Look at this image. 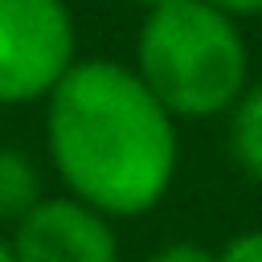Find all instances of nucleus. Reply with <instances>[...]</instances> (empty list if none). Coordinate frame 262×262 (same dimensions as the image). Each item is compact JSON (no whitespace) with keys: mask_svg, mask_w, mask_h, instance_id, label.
<instances>
[{"mask_svg":"<svg viewBox=\"0 0 262 262\" xmlns=\"http://www.w3.org/2000/svg\"><path fill=\"white\" fill-rule=\"evenodd\" d=\"M225 143H229L233 164L254 184H262V78L250 82L246 94L225 115Z\"/></svg>","mask_w":262,"mask_h":262,"instance_id":"obj_6","label":"nucleus"},{"mask_svg":"<svg viewBox=\"0 0 262 262\" xmlns=\"http://www.w3.org/2000/svg\"><path fill=\"white\" fill-rule=\"evenodd\" d=\"M201 4H209V8H217L221 16H229V20H262V0H201Z\"/></svg>","mask_w":262,"mask_h":262,"instance_id":"obj_9","label":"nucleus"},{"mask_svg":"<svg viewBox=\"0 0 262 262\" xmlns=\"http://www.w3.org/2000/svg\"><path fill=\"white\" fill-rule=\"evenodd\" d=\"M143 262H213V250L192 242V237H176V242H164L156 246Z\"/></svg>","mask_w":262,"mask_h":262,"instance_id":"obj_8","label":"nucleus"},{"mask_svg":"<svg viewBox=\"0 0 262 262\" xmlns=\"http://www.w3.org/2000/svg\"><path fill=\"white\" fill-rule=\"evenodd\" d=\"M213 262H262V229H237L217 250Z\"/></svg>","mask_w":262,"mask_h":262,"instance_id":"obj_7","label":"nucleus"},{"mask_svg":"<svg viewBox=\"0 0 262 262\" xmlns=\"http://www.w3.org/2000/svg\"><path fill=\"white\" fill-rule=\"evenodd\" d=\"M8 242L16 262H123L115 221L66 192H45V201L12 225Z\"/></svg>","mask_w":262,"mask_h":262,"instance_id":"obj_4","label":"nucleus"},{"mask_svg":"<svg viewBox=\"0 0 262 262\" xmlns=\"http://www.w3.org/2000/svg\"><path fill=\"white\" fill-rule=\"evenodd\" d=\"M78 61V25L66 0H0V106L45 102Z\"/></svg>","mask_w":262,"mask_h":262,"instance_id":"obj_3","label":"nucleus"},{"mask_svg":"<svg viewBox=\"0 0 262 262\" xmlns=\"http://www.w3.org/2000/svg\"><path fill=\"white\" fill-rule=\"evenodd\" d=\"M41 201H45V176L37 160L16 143H0V225H16Z\"/></svg>","mask_w":262,"mask_h":262,"instance_id":"obj_5","label":"nucleus"},{"mask_svg":"<svg viewBox=\"0 0 262 262\" xmlns=\"http://www.w3.org/2000/svg\"><path fill=\"white\" fill-rule=\"evenodd\" d=\"M41 106L49 168L66 196L111 221H135L172 192L180 123L151 98L131 66L78 57Z\"/></svg>","mask_w":262,"mask_h":262,"instance_id":"obj_1","label":"nucleus"},{"mask_svg":"<svg viewBox=\"0 0 262 262\" xmlns=\"http://www.w3.org/2000/svg\"><path fill=\"white\" fill-rule=\"evenodd\" d=\"M127 4H135L139 12H156V8H164V4H172V0H127Z\"/></svg>","mask_w":262,"mask_h":262,"instance_id":"obj_10","label":"nucleus"},{"mask_svg":"<svg viewBox=\"0 0 262 262\" xmlns=\"http://www.w3.org/2000/svg\"><path fill=\"white\" fill-rule=\"evenodd\" d=\"M0 262H16V258H12V242H8L4 233H0Z\"/></svg>","mask_w":262,"mask_h":262,"instance_id":"obj_11","label":"nucleus"},{"mask_svg":"<svg viewBox=\"0 0 262 262\" xmlns=\"http://www.w3.org/2000/svg\"><path fill=\"white\" fill-rule=\"evenodd\" d=\"M131 70L176 123L225 119L250 86V41L237 20L201 0L143 12Z\"/></svg>","mask_w":262,"mask_h":262,"instance_id":"obj_2","label":"nucleus"}]
</instances>
